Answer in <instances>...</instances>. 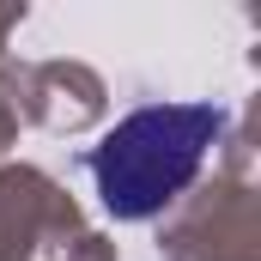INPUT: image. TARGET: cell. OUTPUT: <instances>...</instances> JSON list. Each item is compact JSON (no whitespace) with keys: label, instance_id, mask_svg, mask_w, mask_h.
Masks as SVG:
<instances>
[{"label":"cell","instance_id":"1","mask_svg":"<svg viewBox=\"0 0 261 261\" xmlns=\"http://www.w3.org/2000/svg\"><path fill=\"white\" fill-rule=\"evenodd\" d=\"M219 128H225V110H213V103L134 110L91 158L103 206L116 219H152L158 206H170L189 189V176L200 170V158L219 140Z\"/></svg>","mask_w":261,"mask_h":261}]
</instances>
